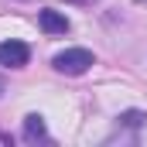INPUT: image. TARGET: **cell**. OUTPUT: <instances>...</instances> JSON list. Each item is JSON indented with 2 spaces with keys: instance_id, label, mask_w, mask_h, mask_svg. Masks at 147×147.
<instances>
[{
  "instance_id": "1",
  "label": "cell",
  "mask_w": 147,
  "mask_h": 147,
  "mask_svg": "<svg viewBox=\"0 0 147 147\" xmlns=\"http://www.w3.org/2000/svg\"><path fill=\"white\" fill-rule=\"evenodd\" d=\"M92 51L89 48H65V51H58L55 58H51V65H55V72L62 75H82L92 69Z\"/></svg>"
},
{
  "instance_id": "2",
  "label": "cell",
  "mask_w": 147,
  "mask_h": 147,
  "mask_svg": "<svg viewBox=\"0 0 147 147\" xmlns=\"http://www.w3.org/2000/svg\"><path fill=\"white\" fill-rule=\"evenodd\" d=\"M28 58H31V48L24 45V41H3L0 45V65H7V69H24L28 65Z\"/></svg>"
},
{
  "instance_id": "3",
  "label": "cell",
  "mask_w": 147,
  "mask_h": 147,
  "mask_svg": "<svg viewBox=\"0 0 147 147\" xmlns=\"http://www.w3.org/2000/svg\"><path fill=\"white\" fill-rule=\"evenodd\" d=\"M38 24H41L45 34H65V31H69V17L58 14V10H51V7H45V10L38 14Z\"/></svg>"
},
{
  "instance_id": "4",
  "label": "cell",
  "mask_w": 147,
  "mask_h": 147,
  "mask_svg": "<svg viewBox=\"0 0 147 147\" xmlns=\"http://www.w3.org/2000/svg\"><path fill=\"white\" fill-rule=\"evenodd\" d=\"M24 137H28V140L45 137V116H41V113H28V116H24Z\"/></svg>"
},
{
  "instance_id": "5",
  "label": "cell",
  "mask_w": 147,
  "mask_h": 147,
  "mask_svg": "<svg viewBox=\"0 0 147 147\" xmlns=\"http://www.w3.org/2000/svg\"><path fill=\"white\" fill-rule=\"evenodd\" d=\"M147 120V113H140V110H127V113H120V123L123 127H140Z\"/></svg>"
},
{
  "instance_id": "6",
  "label": "cell",
  "mask_w": 147,
  "mask_h": 147,
  "mask_svg": "<svg viewBox=\"0 0 147 147\" xmlns=\"http://www.w3.org/2000/svg\"><path fill=\"white\" fill-rule=\"evenodd\" d=\"M72 3H92V0H72Z\"/></svg>"
},
{
  "instance_id": "7",
  "label": "cell",
  "mask_w": 147,
  "mask_h": 147,
  "mask_svg": "<svg viewBox=\"0 0 147 147\" xmlns=\"http://www.w3.org/2000/svg\"><path fill=\"white\" fill-rule=\"evenodd\" d=\"M0 96H3V79H0Z\"/></svg>"
},
{
  "instance_id": "8",
  "label": "cell",
  "mask_w": 147,
  "mask_h": 147,
  "mask_svg": "<svg viewBox=\"0 0 147 147\" xmlns=\"http://www.w3.org/2000/svg\"><path fill=\"white\" fill-rule=\"evenodd\" d=\"M137 3H144V0H137Z\"/></svg>"
}]
</instances>
